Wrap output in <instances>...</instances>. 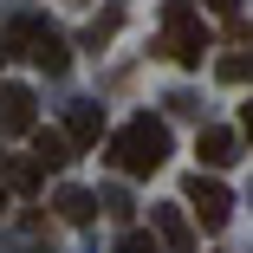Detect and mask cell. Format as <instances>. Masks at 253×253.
Returning a JSON list of instances; mask_svg holds the SVG:
<instances>
[{"label": "cell", "instance_id": "cell-1", "mask_svg": "<svg viewBox=\"0 0 253 253\" xmlns=\"http://www.w3.org/2000/svg\"><path fill=\"white\" fill-rule=\"evenodd\" d=\"M111 163L124 175H156L169 163V124L163 117H130L117 136H111Z\"/></svg>", "mask_w": 253, "mask_h": 253}, {"label": "cell", "instance_id": "cell-2", "mask_svg": "<svg viewBox=\"0 0 253 253\" xmlns=\"http://www.w3.org/2000/svg\"><path fill=\"white\" fill-rule=\"evenodd\" d=\"M163 59L175 65H201V52H208V26H201L195 0H163Z\"/></svg>", "mask_w": 253, "mask_h": 253}, {"label": "cell", "instance_id": "cell-3", "mask_svg": "<svg viewBox=\"0 0 253 253\" xmlns=\"http://www.w3.org/2000/svg\"><path fill=\"white\" fill-rule=\"evenodd\" d=\"M188 214L208 227V234H221V227H227V214H234V195H227L214 175H201V169H195V175H188Z\"/></svg>", "mask_w": 253, "mask_h": 253}, {"label": "cell", "instance_id": "cell-4", "mask_svg": "<svg viewBox=\"0 0 253 253\" xmlns=\"http://www.w3.org/2000/svg\"><path fill=\"white\" fill-rule=\"evenodd\" d=\"M26 59L45 72V78H65V65H72V52H65V39L52 33V26H33L26 33Z\"/></svg>", "mask_w": 253, "mask_h": 253}, {"label": "cell", "instance_id": "cell-5", "mask_svg": "<svg viewBox=\"0 0 253 253\" xmlns=\"http://www.w3.org/2000/svg\"><path fill=\"white\" fill-rule=\"evenodd\" d=\"M0 130H7V136H33L39 130V111H33V91L26 84H7V91H0Z\"/></svg>", "mask_w": 253, "mask_h": 253}, {"label": "cell", "instance_id": "cell-6", "mask_svg": "<svg viewBox=\"0 0 253 253\" xmlns=\"http://www.w3.org/2000/svg\"><path fill=\"white\" fill-rule=\"evenodd\" d=\"M33 163H39V169L72 163V136H65V130H33Z\"/></svg>", "mask_w": 253, "mask_h": 253}, {"label": "cell", "instance_id": "cell-7", "mask_svg": "<svg viewBox=\"0 0 253 253\" xmlns=\"http://www.w3.org/2000/svg\"><path fill=\"white\" fill-rule=\"evenodd\" d=\"M234 149H240L234 130H201V136H195V156L208 163V169H227V163H234Z\"/></svg>", "mask_w": 253, "mask_h": 253}, {"label": "cell", "instance_id": "cell-8", "mask_svg": "<svg viewBox=\"0 0 253 253\" xmlns=\"http://www.w3.org/2000/svg\"><path fill=\"white\" fill-rule=\"evenodd\" d=\"M65 136L91 149L97 136H104V111H97V104H72V124H65Z\"/></svg>", "mask_w": 253, "mask_h": 253}, {"label": "cell", "instance_id": "cell-9", "mask_svg": "<svg viewBox=\"0 0 253 253\" xmlns=\"http://www.w3.org/2000/svg\"><path fill=\"white\" fill-rule=\"evenodd\" d=\"M149 214H156V234H163L175 253H188V240H195V234H188V214L175 208V201H169V208H149Z\"/></svg>", "mask_w": 253, "mask_h": 253}, {"label": "cell", "instance_id": "cell-10", "mask_svg": "<svg viewBox=\"0 0 253 253\" xmlns=\"http://www.w3.org/2000/svg\"><path fill=\"white\" fill-rule=\"evenodd\" d=\"M59 214H65L72 227H84V221L97 214V195H84V188H59Z\"/></svg>", "mask_w": 253, "mask_h": 253}, {"label": "cell", "instance_id": "cell-11", "mask_svg": "<svg viewBox=\"0 0 253 253\" xmlns=\"http://www.w3.org/2000/svg\"><path fill=\"white\" fill-rule=\"evenodd\" d=\"M214 72H221L227 84H253V59H247V52H234V59H221Z\"/></svg>", "mask_w": 253, "mask_h": 253}, {"label": "cell", "instance_id": "cell-12", "mask_svg": "<svg viewBox=\"0 0 253 253\" xmlns=\"http://www.w3.org/2000/svg\"><path fill=\"white\" fill-rule=\"evenodd\" d=\"M7 182H13V188H39V163H13Z\"/></svg>", "mask_w": 253, "mask_h": 253}, {"label": "cell", "instance_id": "cell-13", "mask_svg": "<svg viewBox=\"0 0 253 253\" xmlns=\"http://www.w3.org/2000/svg\"><path fill=\"white\" fill-rule=\"evenodd\" d=\"M117 253H163V247L149 240V234H124V240H117Z\"/></svg>", "mask_w": 253, "mask_h": 253}, {"label": "cell", "instance_id": "cell-14", "mask_svg": "<svg viewBox=\"0 0 253 253\" xmlns=\"http://www.w3.org/2000/svg\"><path fill=\"white\" fill-rule=\"evenodd\" d=\"M240 136L253 143V104H240Z\"/></svg>", "mask_w": 253, "mask_h": 253}, {"label": "cell", "instance_id": "cell-15", "mask_svg": "<svg viewBox=\"0 0 253 253\" xmlns=\"http://www.w3.org/2000/svg\"><path fill=\"white\" fill-rule=\"evenodd\" d=\"M208 7H214V13H234V7H240V0H208Z\"/></svg>", "mask_w": 253, "mask_h": 253}, {"label": "cell", "instance_id": "cell-16", "mask_svg": "<svg viewBox=\"0 0 253 253\" xmlns=\"http://www.w3.org/2000/svg\"><path fill=\"white\" fill-rule=\"evenodd\" d=\"M7 188H13V182H0V208H7Z\"/></svg>", "mask_w": 253, "mask_h": 253}, {"label": "cell", "instance_id": "cell-17", "mask_svg": "<svg viewBox=\"0 0 253 253\" xmlns=\"http://www.w3.org/2000/svg\"><path fill=\"white\" fill-rule=\"evenodd\" d=\"M0 59H7V52H0Z\"/></svg>", "mask_w": 253, "mask_h": 253}]
</instances>
